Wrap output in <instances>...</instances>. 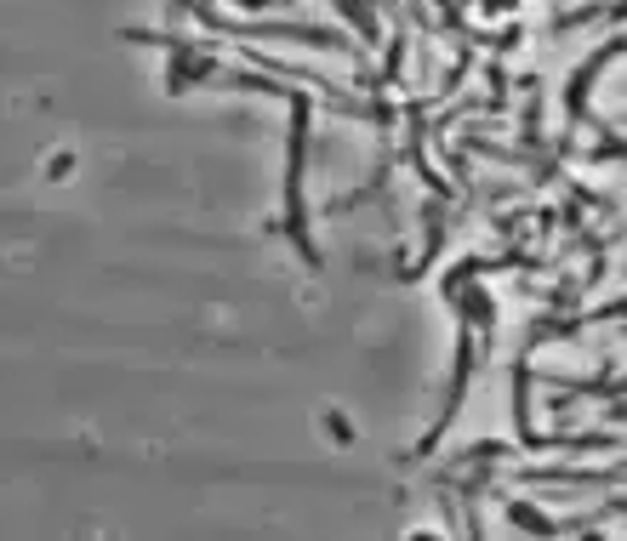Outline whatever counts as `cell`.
I'll return each mask as SVG.
<instances>
[{
    "instance_id": "obj_2",
    "label": "cell",
    "mask_w": 627,
    "mask_h": 541,
    "mask_svg": "<svg viewBox=\"0 0 627 541\" xmlns=\"http://www.w3.org/2000/svg\"><path fill=\"white\" fill-rule=\"evenodd\" d=\"M622 52V40H611V47H604L593 63H581V69H576V80H571V120H581V108H588V86H593V75L604 69V63H611Z\"/></svg>"
},
{
    "instance_id": "obj_1",
    "label": "cell",
    "mask_w": 627,
    "mask_h": 541,
    "mask_svg": "<svg viewBox=\"0 0 627 541\" xmlns=\"http://www.w3.org/2000/svg\"><path fill=\"white\" fill-rule=\"evenodd\" d=\"M291 115H297V143H291V183H285V222H291V240L303 245L308 262H320V245L308 240L303 229V138H308V98L291 92Z\"/></svg>"
}]
</instances>
